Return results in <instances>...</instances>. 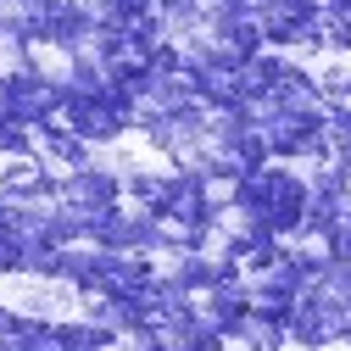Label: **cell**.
Instances as JSON below:
<instances>
[{"label":"cell","mask_w":351,"mask_h":351,"mask_svg":"<svg viewBox=\"0 0 351 351\" xmlns=\"http://www.w3.org/2000/svg\"><path fill=\"white\" fill-rule=\"evenodd\" d=\"M28 67L51 90H73L78 84V51H67L62 39H28Z\"/></svg>","instance_id":"2"},{"label":"cell","mask_w":351,"mask_h":351,"mask_svg":"<svg viewBox=\"0 0 351 351\" xmlns=\"http://www.w3.org/2000/svg\"><path fill=\"white\" fill-rule=\"evenodd\" d=\"M0 112H6V90H0Z\"/></svg>","instance_id":"5"},{"label":"cell","mask_w":351,"mask_h":351,"mask_svg":"<svg viewBox=\"0 0 351 351\" xmlns=\"http://www.w3.org/2000/svg\"><path fill=\"white\" fill-rule=\"evenodd\" d=\"M62 6H90V0H62Z\"/></svg>","instance_id":"4"},{"label":"cell","mask_w":351,"mask_h":351,"mask_svg":"<svg viewBox=\"0 0 351 351\" xmlns=\"http://www.w3.org/2000/svg\"><path fill=\"white\" fill-rule=\"evenodd\" d=\"M0 306L28 324H84V290L62 274H34V268H0Z\"/></svg>","instance_id":"1"},{"label":"cell","mask_w":351,"mask_h":351,"mask_svg":"<svg viewBox=\"0 0 351 351\" xmlns=\"http://www.w3.org/2000/svg\"><path fill=\"white\" fill-rule=\"evenodd\" d=\"M23 67H28V39H17L12 28H0V84L17 78Z\"/></svg>","instance_id":"3"},{"label":"cell","mask_w":351,"mask_h":351,"mask_svg":"<svg viewBox=\"0 0 351 351\" xmlns=\"http://www.w3.org/2000/svg\"><path fill=\"white\" fill-rule=\"evenodd\" d=\"M346 190H351V173H346Z\"/></svg>","instance_id":"6"}]
</instances>
